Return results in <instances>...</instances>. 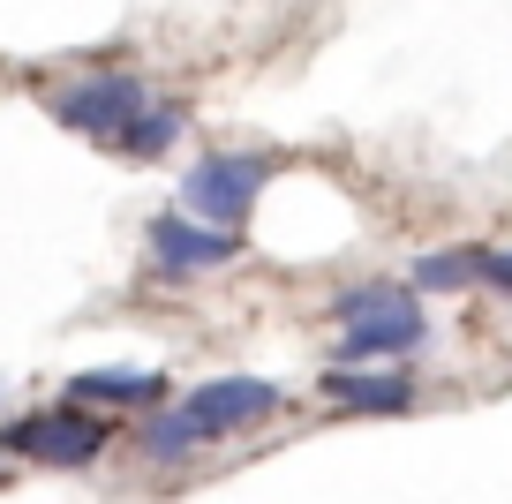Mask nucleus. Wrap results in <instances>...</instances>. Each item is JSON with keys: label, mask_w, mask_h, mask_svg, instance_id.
Listing matches in <instances>:
<instances>
[{"label": "nucleus", "mask_w": 512, "mask_h": 504, "mask_svg": "<svg viewBox=\"0 0 512 504\" xmlns=\"http://www.w3.org/2000/svg\"><path fill=\"white\" fill-rule=\"evenodd\" d=\"M279 407H287V392H279L272 377H204L189 399H166V407L136 429V452H144L151 467H174V459L204 452V444L264 429Z\"/></svg>", "instance_id": "obj_1"}, {"label": "nucleus", "mask_w": 512, "mask_h": 504, "mask_svg": "<svg viewBox=\"0 0 512 504\" xmlns=\"http://www.w3.org/2000/svg\"><path fill=\"white\" fill-rule=\"evenodd\" d=\"M324 324L339 331V369H369V362H407L430 339V309L415 286L400 279H362L347 294H332Z\"/></svg>", "instance_id": "obj_2"}, {"label": "nucleus", "mask_w": 512, "mask_h": 504, "mask_svg": "<svg viewBox=\"0 0 512 504\" xmlns=\"http://www.w3.org/2000/svg\"><path fill=\"white\" fill-rule=\"evenodd\" d=\"M151 76H136V68H91V76H68L46 91V113L68 128V136L98 143V151H121L128 121L151 106Z\"/></svg>", "instance_id": "obj_3"}, {"label": "nucleus", "mask_w": 512, "mask_h": 504, "mask_svg": "<svg viewBox=\"0 0 512 504\" xmlns=\"http://www.w3.org/2000/svg\"><path fill=\"white\" fill-rule=\"evenodd\" d=\"M272 174H279L272 151H219V143H211L189 174H181V204L174 211H189L196 226H219V234H241Z\"/></svg>", "instance_id": "obj_4"}, {"label": "nucleus", "mask_w": 512, "mask_h": 504, "mask_svg": "<svg viewBox=\"0 0 512 504\" xmlns=\"http://www.w3.org/2000/svg\"><path fill=\"white\" fill-rule=\"evenodd\" d=\"M113 444V414H91L76 399H53V407H31L0 429V459H31V467H91L98 452Z\"/></svg>", "instance_id": "obj_5"}, {"label": "nucleus", "mask_w": 512, "mask_h": 504, "mask_svg": "<svg viewBox=\"0 0 512 504\" xmlns=\"http://www.w3.org/2000/svg\"><path fill=\"white\" fill-rule=\"evenodd\" d=\"M241 256V234H219V226H196L189 211H159L144 226V271L159 286L204 279V271H226Z\"/></svg>", "instance_id": "obj_6"}, {"label": "nucleus", "mask_w": 512, "mask_h": 504, "mask_svg": "<svg viewBox=\"0 0 512 504\" xmlns=\"http://www.w3.org/2000/svg\"><path fill=\"white\" fill-rule=\"evenodd\" d=\"M61 399H76V407H91V414H136V407L159 414L166 399H174V377H166V369H121V362H106V369H76Z\"/></svg>", "instance_id": "obj_7"}, {"label": "nucleus", "mask_w": 512, "mask_h": 504, "mask_svg": "<svg viewBox=\"0 0 512 504\" xmlns=\"http://www.w3.org/2000/svg\"><path fill=\"white\" fill-rule=\"evenodd\" d=\"M317 392H324V407H339V414H407L422 399L400 362H369V369H339L332 362L317 377Z\"/></svg>", "instance_id": "obj_8"}, {"label": "nucleus", "mask_w": 512, "mask_h": 504, "mask_svg": "<svg viewBox=\"0 0 512 504\" xmlns=\"http://www.w3.org/2000/svg\"><path fill=\"white\" fill-rule=\"evenodd\" d=\"M181 136H189V106H181V98H151V106L136 113V121H128V136H121V158L151 166V158H166Z\"/></svg>", "instance_id": "obj_9"}, {"label": "nucleus", "mask_w": 512, "mask_h": 504, "mask_svg": "<svg viewBox=\"0 0 512 504\" xmlns=\"http://www.w3.org/2000/svg\"><path fill=\"white\" fill-rule=\"evenodd\" d=\"M407 286H415V294H467V286H482V249L475 241H460V249H422L415 264H407Z\"/></svg>", "instance_id": "obj_10"}, {"label": "nucleus", "mask_w": 512, "mask_h": 504, "mask_svg": "<svg viewBox=\"0 0 512 504\" xmlns=\"http://www.w3.org/2000/svg\"><path fill=\"white\" fill-rule=\"evenodd\" d=\"M482 286H490V294H512V249H482Z\"/></svg>", "instance_id": "obj_11"}]
</instances>
